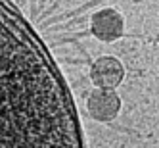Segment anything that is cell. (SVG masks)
I'll return each instance as SVG.
<instances>
[{
    "mask_svg": "<svg viewBox=\"0 0 159 148\" xmlns=\"http://www.w3.org/2000/svg\"><path fill=\"white\" fill-rule=\"evenodd\" d=\"M90 31H92V35L98 41H104V42L117 41L125 31V19L117 10L104 8V10H100V12L92 14Z\"/></svg>",
    "mask_w": 159,
    "mask_h": 148,
    "instance_id": "1",
    "label": "cell"
},
{
    "mask_svg": "<svg viewBox=\"0 0 159 148\" xmlns=\"http://www.w3.org/2000/svg\"><path fill=\"white\" fill-rule=\"evenodd\" d=\"M86 108L90 116L98 121H111L119 116L121 98L113 88H98L88 96Z\"/></svg>",
    "mask_w": 159,
    "mask_h": 148,
    "instance_id": "2",
    "label": "cell"
},
{
    "mask_svg": "<svg viewBox=\"0 0 159 148\" xmlns=\"http://www.w3.org/2000/svg\"><path fill=\"white\" fill-rule=\"evenodd\" d=\"M125 69L123 64L113 56H102L92 64L90 79L98 88H115L123 83Z\"/></svg>",
    "mask_w": 159,
    "mask_h": 148,
    "instance_id": "3",
    "label": "cell"
}]
</instances>
